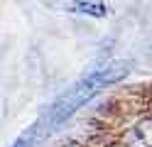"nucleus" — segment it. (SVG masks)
<instances>
[{"instance_id":"7ed1b4c3","label":"nucleus","mask_w":152,"mask_h":147,"mask_svg":"<svg viewBox=\"0 0 152 147\" xmlns=\"http://www.w3.org/2000/svg\"><path fill=\"white\" fill-rule=\"evenodd\" d=\"M64 5L69 12H79V15H88V17H108L110 7L101 0H64Z\"/></svg>"},{"instance_id":"20e7f679","label":"nucleus","mask_w":152,"mask_h":147,"mask_svg":"<svg viewBox=\"0 0 152 147\" xmlns=\"http://www.w3.org/2000/svg\"><path fill=\"white\" fill-rule=\"evenodd\" d=\"M34 142H37V125H32L30 130H25L10 147H34Z\"/></svg>"},{"instance_id":"f03ea898","label":"nucleus","mask_w":152,"mask_h":147,"mask_svg":"<svg viewBox=\"0 0 152 147\" xmlns=\"http://www.w3.org/2000/svg\"><path fill=\"white\" fill-rule=\"evenodd\" d=\"M125 147H152V118H142L123 137Z\"/></svg>"},{"instance_id":"f257e3e1","label":"nucleus","mask_w":152,"mask_h":147,"mask_svg":"<svg viewBox=\"0 0 152 147\" xmlns=\"http://www.w3.org/2000/svg\"><path fill=\"white\" fill-rule=\"evenodd\" d=\"M128 71H130V66H128L125 61H115V64H108V66L98 69V71L88 74L86 78H81V81L76 83L69 93L61 96L59 101H56V105L52 108L49 123H52V125H59L61 120H66V118L76 110V108H81L88 98H93L101 88H106V86H110V83L120 81Z\"/></svg>"}]
</instances>
